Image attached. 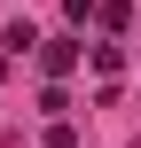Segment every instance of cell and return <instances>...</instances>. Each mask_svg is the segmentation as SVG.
<instances>
[{"instance_id":"obj_1","label":"cell","mask_w":141,"mask_h":148,"mask_svg":"<svg viewBox=\"0 0 141 148\" xmlns=\"http://www.w3.org/2000/svg\"><path fill=\"white\" fill-rule=\"evenodd\" d=\"M39 62H47L55 78H63V70H78V39H47V47H39Z\"/></svg>"},{"instance_id":"obj_2","label":"cell","mask_w":141,"mask_h":148,"mask_svg":"<svg viewBox=\"0 0 141 148\" xmlns=\"http://www.w3.org/2000/svg\"><path fill=\"white\" fill-rule=\"evenodd\" d=\"M0 47H8V55H31V47H39V31H31V23H24V16H16V23H8V31H0Z\"/></svg>"},{"instance_id":"obj_3","label":"cell","mask_w":141,"mask_h":148,"mask_svg":"<svg viewBox=\"0 0 141 148\" xmlns=\"http://www.w3.org/2000/svg\"><path fill=\"white\" fill-rule=\"evenodd\" d=\"M47 148H78V125H71V117H55V125H47Z\"/></svg>"},{"instance_id":"obj_4","label":"cell","mask_w":141,"mask_h":148,"mask_svg":"<svg viewBox=\"0 0 141 148\" xmlns=\"http://www.w3.org/2000/svg\"><path fill=\"white\" fill-rule=\"evenodd\" d=\"M63 8H71V16H78V23H86V16H102V8H94V0H63Z\"/></svg>"}]
</instances>
